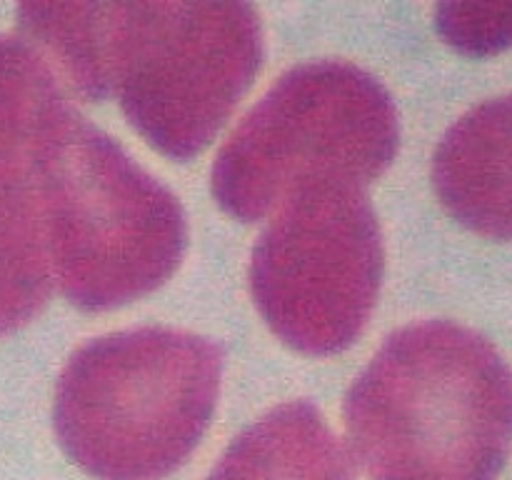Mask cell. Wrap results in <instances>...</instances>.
I'll use <instances>...</instances> for the list:
<instances>
[{
	"mask_svg": "<svg viewBox=\"0 0 512 480\" xmlns=\"http://www.w3.org/2000/svg\"><path fill=\"white\" fill-rule=\"evenodd\" d=\"M345 433L370 480H498L512 450V370L475 330L408 325L350 388Z\"/></svg>",
	"mask_w": 512,
	"mask_h": 480,
	"instance_id": "1",
	"label": "cell"
},
{
	"mask_svg": "<svg viewBox=\"0 0 512 480\" xmlns=\"http://www.w3.org/2000/svg\"><path fill=\"white\" fill-rule=\"evenodd\" d=\"M223 358L210 340L138 328L83 345L58 380L55 433L95 480H163L203 438Z\"/></svg>",
	"mask_w": 512,
	"mask_h": 480,
	"instance_id": "2",
	"label": "cell"
},
{
	"mask_svg": "<svg viewBox=\"0 0 512 480\" xmlns=\"http://www.w3.org/2000/svg\"><path fill=\"white\" fill-rule=\"evenodd\" d=\"M40 200L50 273L78 308L143 298L183 258L188 230L175 195L68 103L45 135Z\"/></svg>",
	"mask_w": 512,
	"mask_h": 480,
	"instance_id": "3",
	"label": "cell"
},
{
	"mask_svg": "<svg viewBox=\"0 0 512 480\" xmlns=\"http://www.w3.org/2000/svg\"><path fill=\"white\" fill-rule=\"evenodd\" d=\"M398 150V115L383 85L350 63L290 70L245 115L213 165V195L238 220H260L320 180L365 188Z\"/></svg>",
	"mask_w": 512,
	"mask_h": 480,
	"instance_id": "4",
	"label": "cell"
},
{
	"mask_svg": "<svg viewBox=\"0 0 512 480\" xmlns=\"http://www.w3.org/2000/svg\"><path fill=\"white\" fill-rule=\"evenodd\" d=\"M263 58L243 3H108L105 95L170 158H193L228 120Z\"/></svg>",
	"mask_w": 512,
	"mask_h": 480,
	"instance_id": "5",
	"label": "cell"
},
{
	"mask_svg": "<svg viewBox=\"0 0 512 480\" xmlns=\"http://www.w3.org/2000/svg\"><path fill=\"white\" fill-rule=\"evenodd\" d=\"M260 235L250 288L290 348L330 355L368 323L383 278L378 218L360 185L320 180L290 193Z\"/></svg>",
	"mask_w": 512,
	"mask_h": 480,
	"instance_id": "6",
	"label": "cell"
},
{
	"mask_svg": "<svg viewBox=\"0 0 512 480\" xmlns=\"http://www.w3.org/2000/svg\"><path fill=\"white\" fill-rule=\"evenodd\" d=\"M433 185L455 220L488 238H512V93L475 105L445 133Z\"/></svg>",
	"mask_w": 512,
	"mask_h": 480,
	"instance_id": "7",
	"label": "cell"
},
{
	"mask_svg": "<svg viewBox=\"0 0 512 480\" xmlns=\"http://www.w3.org/2000/svg\"><path fill=\"white\" fill-rule=\"evenodd\" d=\"M208 480H353V468L320 410L293 400L245 428Z\"/></svg>",
	"mask_w": 512,
	"mask_h": 480,
	"instance_id": "8",
	"label": "cell"
},
{
	"mask_svg": "<svg viewBox=\"0 0 512 480\" xmlns=\"http://www.w3.org/2000/svg\"><path fill=\"white\" fill-rule=\"evenodd\" d=\"M438 25L440 33L460 50L493 53L512 43V5H440Z\"/></svg>",
	"mask_w": 512,
	"mask_h": 480,
	"instance_id": "9",
	"label": "cell"
}]
</instances>
